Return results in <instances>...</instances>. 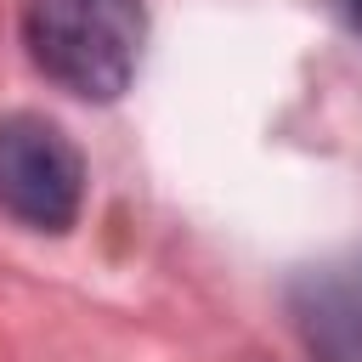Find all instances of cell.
Instances as JSON below:
<instances>
[{"label":"cell","instance_id":"obj_4","mask_svg":"<svg viewBox=\"0 0 362 362\" xmlns=\"http://www.w3.org/2000/svg\"><path fill=\"white\" fill-rule=\"evenodd\" d=\"M334 6H339V17H345L356 34H362V0H334Z\"/></svg>","mask_w":362,"mask_h":362},{"label":"cell","instance_id":"obj_1","mask_svg":"<svg viewBox=\"0 0 362 362\" xmlns=\"http://www.w3.org/2000/svg\"><path fill=\"white\" fill-rule=\"evenodd\" d=\"M147 40V0H23L28 62L79 102H119Z\"/></svg>","mask_w":362,"mask_h":362},{"label":"cell","instance_id":"obj_2","mask_svg":"<svg viewBox=\"0 0 362 362\" xmlns=\"http://www.w3.org/2000/svg\"><path fill=\"white\" fill-rule=\"evenodd\" d=\"M85 209V158L45 113L0 119V215L28 232H68Z\"/></svg>","mask_w":362,"mask_h":362},{"label":"cell","instance_id":"obj_3","mask_svg":"<svg viewBox=\"0 0 362 362\" xmlns=\"http://www.w3.org/2000/svg\"><path fill=\"white\" fill-rule=\"evenodd\" d=\"M283 305L311 362H362V249L300 266Z\"/></svg>","mask_w":362,"mask_h":362}]
</instances>
